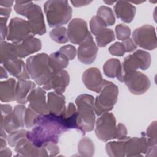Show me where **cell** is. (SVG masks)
<instances>
[{"instance_id": "10", "label": "cell", "mask_w": 157, "mask_h": 157, "mask_svg": "<svg viewBox=\"0 0 157 157\" xmlns=\"http://www.w3.org/2000/svg\"><path fill=\"white\" fill-rule=\"evenodd\" d=\"M151 62V55L148 52L142 50H137L133 54L127 56L124 59L121 64L123 74L137 71L138 69L146 70L150 66Z\"/></svg>"}, {"instance_id": "2", "label": "cell", "mask_w": 157, "mask_h": 157, "mask_svg": "<svg viewBox=\"0 0 157 157\" xmlns=\"http://www.w3.org/2000/svg\"><path fill=\"white\" fill-rule=\"evenodd\" d=\"M49 56L39 53L26 59V66L30 77L45 90H50V80L53 71L48 64Z\"/></svg>"}, {"instance_id": "7", "label": "cell", "mask_w": 157, "mask_h": 157, "mask_svg": "<svg viewBox=\"0 0 157 157\" xmlns=\"http://www.w3.org/2000/svg\"><path fill=\"white\" fill-rule=\"evenodd\" d=\"M95 134L98 139L103 142L116 139V119L113 113H104L96 120Z\"/></svg>"}, {"instance_id": "14", "label": "cell", "mask_w": 157, "mask_h": 157, "mask_svg": "<svg viewBox=\"0 0 157 157\" xmlns=\"http://www.w3.org/2000/svg\"><path fill=\"white\" fill-rule=\"evenodd\" d=\"M98 51V48L90 33L86 39L79 45L77 51L78 59L83 64H90L96 59Z\"/></svg>"}, {"instance_id": "4", "label": "cell", "mask_w": 157, "mask_h": 157, "mask_svg": "<svg viewBox=\"0 0 157 157\" xmlns=\"http://www.w3.org/2000/svg\"><path fill=\"white\" fill-rule=\"evenodd\" d=\"M94 102V97L88 94H80L75 99L77 107V124L78 130L83 135L94 128L96 117Z\"/></svg>"}, {"instance_id": "32", "label": "cell", "mask_w": 157, "mask_h": 157, "mask_svg": "<svg viewBox=\"0 0 157 157\" xmlns=\"http://www.w3.org/2000/svg\"><path fill=\"white\" fill-rule=\"evenodd\" d=\"M96 42L99 47H104L115 39L114 32L112 29L105 28L95 36Z\"/></svg>"}, {"instance_id": "42", "label": "cell", "mask_w": 157, "mask_h": 157, "mask_svg": "<svg viewBox=\"0 0 157 157\" xmlns=\"http://www.w3.org/2000/svg\"><path fill=\"white\" fill-rule=\"evenodd\" d=\"M8 18L5 17H0V31H1V42L4 41L7 38L8 33V26H7V21Z\"/></svg>"}, {"instance_id": "40", "label": "cell", "mask_w": 157, "mask_h": 157, "mask_svg": "<svg viewBox=\"0 0 157 157\" xmlns=\"http://www.w3.org/2000/svg\"><path fill=\"white\" fill-rule=\"evenodd\" d=\"M109 52L112 55L117 56H122L126 52L123 44L118 42L110 45L109 48Z\"/></svg>"}, {"instance_id": "15", "label": "cell", "mask_w": 157, "mask_h": 157, "mask_svg": "<svg viewBox=\"0 0 157 157\" xmlns=\"http://www.w3.org/2000/svg\"><path fill=\"white\" fill-rule=\"evenodd\" d=\"M46 92L42 88L33 90L28 96L27 101L29 106L39 115H45L50 113L46 101Z\"/></svg>"}, {"instance_id": "52", "label": "cell", "mask_w": 157, "mask_h": 157, "mask_svg": "<svg viewBox=\"0 0 157 157\" xmlns=\"http://www.w3.org/2000/svg\"><path fill=\"white\" fill-rule=\"evenodd\" d=\"M6 140L2 139V138H1L0 139V149L1 150H2L5 148H6V145H7V143H6Z\"/></svg>"}, {"instance_id": "6", "label": "cell", "mask_w": 157, "mask_h": 157, "mask_svg": "<svg viewBox=\"0 0 157 157\" xmlns=\"http://www.w3.org/2000/svg\"><path fill=\"white\" fill-rule=\"evenodd\" d=\"M99 93L94 102V112L98 116H101L113 109L117 101L118 88L113 83L107 80Z\"/></svg>"}, {"instance_id": "12", "label": "cell", "mask_w": 157, "mask_h": 157, "mask_svg": "<svg viewBox=\"0 0 157 157\" xmlns=\"http://www.w3.org/2000/svg\"><path fill=\"white\" fill-rule=\"evenodd\" d=\"M26 107L23 104L15 106L13 110L9 114L1 115V128L10 134L25 126L24 117Z\"/></svg>"}, {"instance_id": "29", "label": "cell", "mask_w": 157, "mask_h": 157, "mask_svg": "<svg viewBox=\"0 0 157 157\" xmlns=\"http://www.w3.org/2000/svg\"><path fill=\"white\" fill-rule=\"evenodd\" d=\"M126 139L119 140V141H111L107 143L105 145L107 154L111 157L124 156V142Z\"/></svg>"}, {"instance_id": "8", "label": "cell", "mask_w": 157, "mask_h": 157, "mask_svg": "<svg viewBox=\"0 0 157 157\" xmlns=\"http://www.w3.org/2000/svg\"><path fill=\"white\" fill-rule=\"evenodd\" d=\"M34 36L27 20L18 17H14L10 20L6 38L8 41L20 42Z\"/></svg>"}, {"instance_id": "46", "label": "cell", "mask_w": 157, "mask_h": 157, "mask_svg": "<svg viewBox=\"0 0 157 157\" xmlns=\"http://www.w3.org/2000/svg\"><path fill=\"white\" fill-rule=\"evenodd\" d=\"M12 110V107L9 104H1V115L6 116L11 113Z\"/></svg>"}, {"instance_id": "1", "label": "cell", "mask_w": 157, "mask_h": 157, "mask_svg": "<svg viewBox=\"0 0 157 157\" xmlns=\"http://www.w3.org/2000/svg\"><path fill=\"white\" fill-rule=\"evenodd\" d=\"M67 130L61 115H39L34 126L27 132L26 138L34 145L42 147L50 143L57 144L61 134Z\"/></svg>"}, {"instance_id": "37", "label": "cell", "mask_w": 157, "mask_h": 157, "mask_svg": "<svg viewBox=\"0 0 157 157\" xmlns=\"http://www.w3.org/2000/svg\"><path fill=\"white\" fill-rule=\"evenodd\" d=\"M27 132L28 131L21 129L10 133L7 136L8 144L11 147H15L20 139L26 137Z\"/></svg>"}, {"instance_id": "3", "label": "cell", "mask_w": 157, "mask_h": 157, "mask_svg": "<svg viewBox=\"0 0 157 157\" xmlns=\"http://www.w3.org/2000/svg\"><path fill=\"white\" fill-rule=\"evenodd\" d=\"M15 11L19 15L26 17L32 33L35 36L43 35L46 33V27L41 7L32 1H16Z\"/></svg>"}, {"instance_id": "9", "label": "cell", "mask_w": 157, "mask_h": 157, "mask_svg": "<svg viewBox=\"0 0 157 157\" xmlns=\"http://www.w3.org/2000/svg\"><path fill=\"white\" fill-rule=\"evenodd\" d=\"M134 42L139 47L152 50L156 48V34L154 26L144 25L136 28L132 33Z\"/></svg>"}, {"instance_id": "51", "label": "cell", "mask_w": 157, "mask_h": 157, "mask_svg": "<svg viewBox=\"0 0 157 157\" xmlns=\"http://www.w3.org/2000/svg\"><path fill=\"white\" fill-rule=\"evenodd\" d=\"M8 77L7 72L3 66L0 67V78L1 79L6 78Z\"/></svg>"}, {"instance_id": "45", "label": "cell", "mask_w": 157, "mask_h": 157, "mask_svg": "<svg viewBox=\"0 0 157 157\" xmlns=\"http://www.w3.org/2000/svg\"><path fill=\"white\" fill-rule=\"evenodd\" d=\"M121 43L123 44V45L124 47L126 52L131 53V52L134 51L135 50H136V48H137V45L134 42L132 39L131 38H128V39L123 40Z\"/></svg>"}, {"instance_id": "53", "label": "cell", "mask_w": 157, "mask_h": 157, "mask_svg": "<svg viewBox=\"0 0 157 157\" xmlns=\"http://www.w3.org/2000/svg\"><path fill=\"white\" fill-rule=\"evenodd\" d=\"M5 130L2 128H1V138H2L5 140H7V136L5 132Z\"/></svg>"}, {"instance_id": "20", "label": "cell", "mask_w": 157, "mask_h": 157, "mask_svg": "<svg viewBox=\"0 0 157 157\" xmlns=\"http://www.w3.org/2000/svg\"><path fill=\"white\" fill-rule=\"evenodd\" d=\"M2 65L10 75L14 76L18 79L28 80L30 78L26 64L19 58L7 61L4 63Z\"/></svg>"}, {"instance_id": "43", "label": "cell", "mask_w": 157, "mask_h": 157, "mask_svg": "<svg viewBox=\"0 0 157 157\" xmlns=\"http://www.w3.org/2000/svg\"><path fill=\"white\" fill-rule=\"evenodd\" d=\"M127 137V129L126 126L122 124L119 123L117 126V135L116 139L118 140H123Z\"/></svg>"}, {"instance_id": "47", "label": "cell", "mask_w": 157, "mask_h": 157, "mask_svg": "<svg viewBox=\"0 0 157 157\" xmlns=\"http://www.w3.org/2000/svg\"><path fill=\"white\" fill-rule=\"evenodd\" d=\"M12 9L11 8H7V7H1L0 8V15L1 17H5L9 18L10 14L11 13Z\"/></svg>"}, {"instance_id": "26", "label": "cell", "mask_w": 157, "mask_h": 157, "mask_svg": "<svg viewBox=\"0 0 157 157\" xmlns=\"http://www.w3.org/2000/svg\"><path fill=\"white\" fill-rule=\"evenodd\" d=\"M103 71L107 77L117 78L120 82H123L121 64L118 59L110 58L108 59L103 66Z\"/></svg>"}, {"instance_id": "24", "label": "cell", "mask_w": 157, "mask_h": 157, "mask_svg": "<svg viewBox=\"0 0 157 157\" xmlns=\"http://www.w3.org/2000/svg\"><path fill=\"white\" fill-rule=\"evenodd\" d=\"M69 75L66 70L53 71L50 83V88L53 89L57 93H63L69 85Z\"/></svg>"}, {"instance_id": "44", "label": "cell", "mask_w": 157, "mask_h": 157, "mask_svg": "<svg viewBox=\"0 0 157 157\" xmlns=\"http://www.w3.org/2000/svg\"><path fill=\"white\" fill-rule=\"evenodd\" d=\"M45 147L46 148L48 156H56L59 153V148L57 146L56 144L50 143L45 145Z\"/></svg>"}, {"instance_id": "35", "label": "cell", "mask_w": 157, "mask_h": 157, "mask_svg": "<svg viewBox=\"0 0 157 157\" xmlns=\"http://www.w3.org/2000/svg\"><path fill=\"white\" fill-rule=\"evenodd\" d=\"M156 121H153L147 128L146 132H142L145 136L148 147L155 146L157 144Z\"/></svg>"}, {"instance_id": "41", "label": "cell", "mask_w": 157, "mask_h": 157, "mask_svg": "<svg viewBox=\"0 0 157 157\" xmlns=\"http://www.w3.org/2000/svg\"><path fill=\"white\" fill-rule=\"evenodd\" d=\"M58 51L64 54L69 59V60L74 59L77 53L75 47L72 45H64L61 47Z\"/></svg>"}, {"instance_id": "48", "label": "cell", "mask_w": 157, "mask_h": 157, "mask_svg": "<svg viewBox=\"0 0 157 157\" xmlns=\"http://www.w3.org/2000/svg\"><path fill=\"white\" fill-rule=\"evenodd\" d=\"M91 2V1H71V2L72 4V5L76 7L88 5Z\"/></svg>"}, {"instance_id": "34", "label": "cell", "mask_w": 157, "mask_h": 157, "mask_svg": "<svg viewBox=\"0 0 157 157\" xmlns=\"http://www.w3.org/2000/svg\"><path fill=\"white\" fill-rule=\"evenodd\" d=\"M97 15L104 21L107 26H112L115 22V17L112 9L106 6H102L98 8Z\"/></svg>"}, {"instance_id": "17", "label": "cell", "mask_w": 157, "mask_h": 157, "mask_svg": "<svg viewBox=\"0 0 157 157\" xmlns=\"http://www.w3.org/2000/svg\"><path fill=\"white\" fill-rule=\"evenodd\" d=\"M17 156H48L45 146L38 147L26 137L20 139L15 147Z\"/></svg>"}, {"instance_id": "22", "label": "cell", "mask_w": 157, "mask_h": 157, "mask_svg": "<svg viewBox=\"0 0 157 157\" xmlns=\"http://www.w3.org/2000/svg\"><path fill=\"white\" fill-rule=\"evenodd\" d=\"M47 105L50 113L61 115L66 110L65 97L63 93L52 91L47 95Z\"/></svg>"}, {"instance_id": "55", "label": "cell", "mask_w": 157, "mask_h": 157, "mask_svg": "<svg viewBox=\"0 0 157 157\" xmlns=\"http://www.w3.org/2000/svg\"><path fill=\"white\" fill-rule=\"evenodd\" d=\"M144 1H139V2H137V1H130L129 2L130 3H135V4H140V3H142V2H144Z\"/></svg>"}, {"instance_id": "50", "label": "cell", "mask_w": 157, "mask_h": 157, "mask_svg": "<svg viewBox=\"0 0 157 157\" xmlns=\"http://www.w3.org/2000/svg\"><path fill=\"white\" fill-rule=\"evenodd\" d=\"M13 2L14 1H0V5H1V7H2L11 8Z\"/></svg>"}, {"instance_id": "23", "label": "cell", "mask_w": 157, "mask_h": 157, "mask_svg": "<svg viewBox=\"0 0 157 157\" xmlns=\"http://www.w3.org/2000/svg\"><path fill=\"white\" fill-rule=\"evenodd\" d=\"M35 87L36 84L31 81L18 79L16 84L15 101L20 104H26L28 102L27 98L28 94Z\"/></svg>"}, {"instance_id": "21", "label": "cell", "mask_w": 157, "mask_h": 157, "mask_svg": "<svg viewBox=\"0 0 157 157\" xmlns=\"http://www.w3.org/2000/svg\"><path fill=\"white\" fill-rule=\"evenodd\" d=\"M113 9L117 17L128 23L133 20L136 13V7L129 1H116Z\"/></svg>"}, {"instance_id": "49", "label": "cell", "mask_w": 157, "mask_h": 157, "mask_svg": "<svg viewBox=\"0 0 157 157\" xmlns=\"http://www.w3.org/2000/svg\"><path fill=\"white\" fill-rule=\"evenodd\" d=\"M10 156H12V151L9 148H5L1 150L0 157H9Z\"/></svg>"}, {"instance_id": "19", "label": "cell", "mask_w": 157, "mask_h": 157, "mask_svg": "<svg viewBox=\"0 0 157 157\" xmlns=\"http://www.w3.org/2000/svg\"><path fill=\"white\" fill-rule=\"evenodd\" d=\"M18 58H21L39 51L42 48L41 40L37 38L31 37L20 42H13Z\"/></svg>"}, {"instance_id": "39", "label": "cell", "mask_w": 157, "mask_h": 157, "mask_svg": "<svg viewBox=\"0 0 157 157\" xmlns=\"http://www.w3.org/2000/svg\"><path fill=\"white\" fill-rule=\"evenodd\" d=\"M115 33L117 38L120 40L123 41L129 38L131 29L126 25L118 24L115 26Z\"/></svg>"}, {"instance_id": "36", "label": "cell", "mask_w": 157, "mask_h": 157, "mask_svg": "<svg viewBox=\"0 0 157 157\" xmlns=\"http://www.w3.org/2000/svg\"><path fill=\"white\" fill-rule=\"evenodd\" d=\"M90 28L91 32L94 36H97L101 31L107 28L104 21L99 16H93L90 21Z\"/></svg>"}, {"instance_id": "18", "label": "cell", "mask_w": 157, "mask_h": 157, "mask_svg": "<svg viewBox=\"0 0 157 157\" xmlns=\"http://www.w3.org/2000/svg\"><path fill=\"white\" fill-rule=\"evenodd\" d=\"M141 137H127L124 142V151L126 156H142L148 149L145 136L142 133Z\"/></svg>"}, {"instance_id": "25", "label": "cell", "mask_w": 157, "mask_h": 157, "mask_svg": "<svg viewBox=\"0 0 157 157\" xmlns=\"http://www.w3.org/2000/svg\"><path fill=\"white\" fill-rule=\"evenodd\" d=\"M16 80L10 78L0 82V99L2 102H12L15 100Z\"/></svg>"}, {"instance_id": "33", "label": "cell", "mask_w": 157, "mask_h": 157, "mask_svg": "<svg viewBox=\"0 0 157 157\" xmlns=\"http://www.w3.org/2000/svg\"><path fill=\"white\" fill-rule=\"evenodd\" d=\"M50 37L52 40L59 44H65L69 40L67 29L64 26H58L52 29Z\"/></svg>"}, {"instance_id": "11", "label": "cell", "mask_w": 157, "mask_h": 157, "mask_svg": "<svg viewBox=\"0 0 157 157\" xmlns=\"http://www.w3.org/2000/svg\"><path fill=\"white\" fill-rule=\"evenodd\" d=\"M123 82L129 91L136 95L145 93L150 86V81L144 74L137 71H131L125 73L123 77Z\"/></svg>"}, {"instance_id": "54", "label": "cell", "mask_w": 157, "mask_h": 157, "mask_svg": "<svg viewBox=\"0 0 157 157\" xmlns=\"http://www.w3.org/2000/svg\"><path fill=\"white\" fill-rule=\"evenodd\" d=\"M104 3H105V4H109V5H112V4H113V3H115V2H116V1H104Z\"/></svg>"}, {"instance_id": "5", "label": "cell", "mask_w": 157, "mask_h": 157, "mask_svg": "<svg viewBox=\"0 0 157 157\" xmlns=\"http://www.w3.org/2000/svg\"><path fill=\"white\" fill-rule=\"evenodd\" d=\"M44 9L50 27L61 26L72 17V9L67 1H47L44 4Z\"/></svg>"}, {"instance_id": "28", "label": "cell", "mask_w": 157, "mask_h": 157, "mask_svg": "<svg viewBox=\"0 0 157 157\" xmlns=\"http://www.w3.org/2000/svg\"><path fill=\"white\" fill-rule=\"evenodd\" d=\"M69 59L59 51L52 53L49 56L48 64L53 71L62 70L67 67Z\"/></svg>"}, {"instance_id": "13", "label": "cell", "mask_w": 157, "mask_h": 157, "mask_svg": "<svg viewBox=\"0 0 157 157\" xmlns=\"http://www.w3.org/2000/svg\"><path fill=\"white\" fill-rule=\"evenodd\" d=\"M67 33L68 39L72 44L80 45L90 33L88 29L87 23L82 18H75L69 22Z\"/></svg>"}, {"instance_id": "30", "label": "cell", "mask_w": 157, "mask_h": 157, "mask_svg": "<svg viewBox=\"0 0 157 157\" xmlns=\"http://www.w3.org/2000/svg\"><path fill=\"white\" fill-rule=\"evenodd\" d=\"M18 58L15 50V47L13 42L9 43L6 41L1 42L0 45V60L1 64L13 59Z\"/></svg>"}, {"instance_id": "16", "label": "cell", "mask_w": 157, "mask_h": 157, "mask_svg": "<svg viewBox=\"0 0 157 157\" xmlns=\"http://www.w3.org/2000/svg\"><path fill=\"white\" fill-rule=\"evenodd\" d=\"M82 78L85 86L96 93H99L107 82L103 79L101 71L96 67H90L85 70Z\"/></svg>"}, {"instance_id": "31", "label": "cell", "mask_w": 157, "mask_h": 157, "mask_svg": "<svg viewBox=\"0 0 157 157\" xmlns=\"http://www.w3.org/2000/svg\"><path fill=\"white\" fill-rule=\"evenodd\" d=\"M78 152L82 156H92L94 153V145L88 137H83L78 144Z\"/></svg>"}, {"instance_id": "27", "label": "cell", "mask_w": 157, "mask_h": 157, "mask_svg": "<svg viewBox=\"0 0 157 157\" xmlns=\"http://www.w3.org/2000/svg\"><path fill=\"white\" fill-rule=\"evenodd\" d=\"M64 124L68 129H76L78 130L77 124V111L75 105L70 102L65 111L61 115Z\"/></svg>"}, {"instance_id": "38", "label": "cell", "mask_w": 157, "mask_h": 157, "mask_svg": "<svg viewBox=\"0 0 157 157\" xmlns=\"http://www.w3.org/2000/svg\"><path fill=\"white\" fill-rule=\"evenodd\" d=\"M38 115L39 114L28 105L26 109L24 117V123L27 129H31L34 126Z\"/></svg>"}]
</instances>
